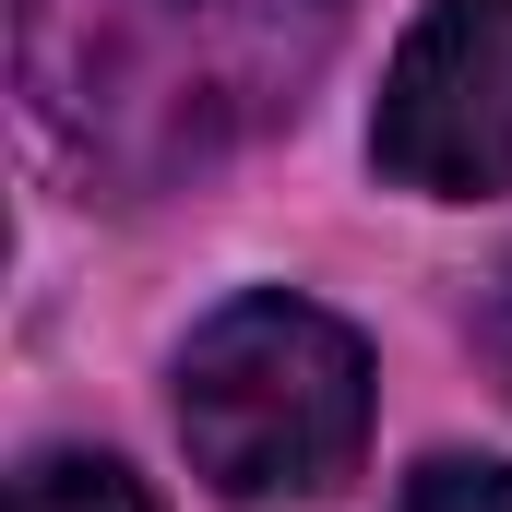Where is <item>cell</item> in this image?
<instances>
[{
  "label": "cell",
  "mask_w": 512,
  "mask_h": 512,
  "mask_svg": "<svg viewBox=\"0 0 512 512\" xmlns=\"http://www.w3.org/2000/svg\"><path fill=\"white\" fill-rule=\"evenodd\" d=\"M346 0H24V96L60 155L120 191H179L298 120Z\"/></svg>",
  "instance_id": "cell-1"
},
{
  "label": "cell",
  "mask_w": 512,
  "mask_h": 512,
  "mask_svg": "<svg viewBox=\"0 0 512 512\" xmlns=\"http://www.w3.org/2000/svg\"><path fill=\"white\" fill-rule=\"evenodd\" d=\"M179 441L227 501H310L370 441V346L334 310L251 286L179 346Z\"/></svg>",
  "instance_id": "cell-2"
},
{
  "label": "cell",
  "mask_w": 512,
  "mask_h": 512,
  "mask_svg": "<svg viewBox=\"0 0 512 512\" xmlns=\"http://www.w3.org/2000/svg\"><path fill=\"white\" fill-rule=\"evenodd\" d=\"M370 167L393 191L477 203L512 191V0H429L382 72Z\"/></svg>",
  "instance_id": "cell-3"
},
{
  "label": "cell",
  "mask_w": 512,
  "mask_h": 512,
  "mask_svg": "<svg viewBox=\"0 0 512 512\" xmlns=\"http://www.w3.org/2000/svg\"><path fill=\"white\" fill-rule=\"evenodd\" d=\"M12 512H155V489L131 477L120 453H24Z\"/></svg>",
  "instance_id": "cell-4"
},
{
  "label": "cell",
  "mask_w": 512,
  "mask_h": 512,
  "mask_svg": "<svg viewBox=\"0 0 512 512\" xmlns=\"http://www.w3.org/2000/svg\"><path fill=\"white\" fill-rule=\"evenodd\" d=\"M393 512H512V465H489V453H441V465L405 477Z\"/></svg>",
  "instance_id": "cell-5"
},
{
  "label": "cell",
  "mask_w": 512,
  "mask_h": 512,
  "mask_svg": "<svg viewBox=\"0 0 512 512\" xmlns=\"http://www.w3.org/2000/svg\"><path fill=\"white\" fill-rule=\"evenodd\" d=\"M477 334H489V370H501V393H512V262H501V286H489V322H477Z\"/></svg>",
  "instance_id": "cell-6"
}]
</instances>
